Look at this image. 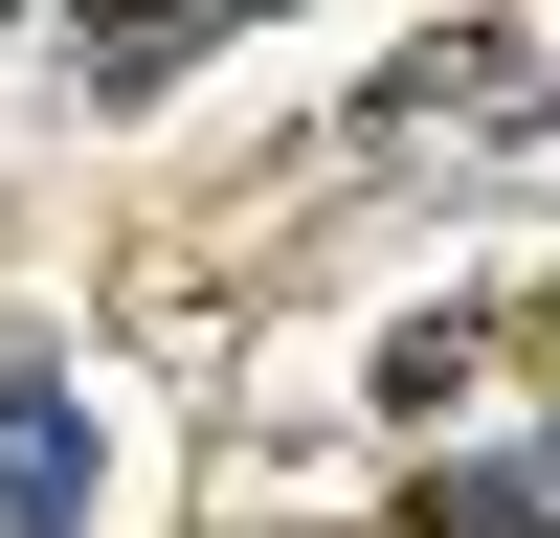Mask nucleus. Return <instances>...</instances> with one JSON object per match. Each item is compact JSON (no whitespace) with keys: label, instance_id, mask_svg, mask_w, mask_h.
<instances>
[{"label":"nucleus","instance_id":"1","mask_svg":"<svg viewBox=\"0 0 560 538\" xmlns=\"http://www.w3.org/2000/svg\"><path fill=\"white\" fill-rule=\"evenodd\" d=\"M0 538H90V426L45 382H0Z\"/></svg>","mask_w":560,"mask_h":538}]
</instances>
